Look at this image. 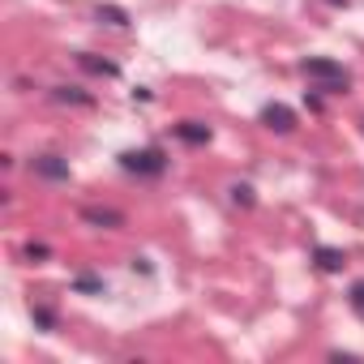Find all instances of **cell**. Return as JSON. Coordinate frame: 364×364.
Wrapping results in <instances>:
<instances>
[{
    "label": "cell",
    "instance_id": "obj_1",
    "mask_svg": "<svg viewBox=\"0 0 364 364\" xmlns=\"http://www.w3.org/2000/svg\"><path fill=\"white\" fill-rule=\"evenodd\" d=\"M300 69H304V77L313 82V90H321V95H343V90L351 86L347 69H343V65H334L330 56H309Z\"/></svg>",
    "mask_w": 364,
    "mask_h": 364
},
{
    "label": "cell",
    "instance_id": "obj_3",
    "mask_svg": "<svg viewBox=\"0 0 364 364\" xmlns=\"http://www.w3.org/2000/svg\"><path fill=\"white\" fill-rule=\"evenodd\" d=\"M262 124H270L274 133H291V129H296V116H291V107H283V103H266V107H262Z\"/></svg>",
    "mask_w": 364,
    "mask_h": 364
},
{
    "label": "cell",
    "instance_id": "obj_5",
    "mask_svg": "<svg viewBox=\"0 0 364 364\" xmlns=\"http://www.w3.org/2000/svg\"><path fill=\"white\" fill-rule=\"evenodd\" d=\"M176 137L189 141V146H206V141H210V129L198 124V120H180V124H176Z\"/></svg>",
    "mask_w": 364,
    "mask_h": 364
},
{
    "label": "cell",
    "instance_id": "obj_11",
    "mask_svg": "<svg viewBox=\"0 0 364 364\" xmlns=\"http://www.w3.org/2000/svg\"><path fill=\"white\" fill-rule=\"evenodd\" d=\"M347 300H351V309H355V317H364V279H360V283L351 287V296H347Z\"/></svg>",
    "mask_w": 364,
    "mask_h": 364
},
{
    "label": "cell",
    "instance_id": "obj_10",
    "mask_svg": "<svg viewBox=\"0 0 364 364\" xmlns=\"http://www.w3.org/2000/svg\"><path fill=\"white\" fill-rule=\"evenodd\" d=\"M313 257L321 262V270H338V266H343V253H338V249H317Z\"/></svg>",
    "mask_w": 364,
    "mask_h": 364
},
{
    "label": "cell",
    "instance_id": "obj_12",
    "mask_svg": "<svg viewBox=\"0 0 364 364\" xmlns=\"http://www.w3.org/2000/svg\"><path fill=\"white\" fill-rule=\"evenodd\" d=\"M35 321H39V326H43V330H56V317H52V313H48V309H35Z\"/></svg>",
    "mask_w": 364,
    "mask_h": 364
},
{
    "label": "cell",
    "instance_id": "obj_2",
    "mask_svg": "<svg viewBox=\"0 0 364 364\" xmlns=\"http://www.w3.org/2000/svg\"><path fill=\"white\" fill-rule=\"evenodd\" d=\"M120 167L137 171V176H163L167 159H163V150H129V154H120Z\"/></svg>",
    "mask_w": 364,
    "mask_h": 364
},
{
    "label": "cell",
    "instance_id": "obj_9",
    "mask_svg": "<svg viewBox=\"0 0 364 364\" xmlns=\"http://www.w3.org/2000/svg\"><path fill=\"white\" fill-rule=\"evenodd\" d=\"M56 99H60V103H77V107H90V95H82L77 86H56Z\"/></svg>",
    "mask_w": 364,
    "mask_h": 364
},
{
    "label": "cell",
    "instance_id": "obj_7",
    "mask_svg": "<svg viewBox=\"0 0 364 364\" xmlns=\"http://www.w3.org/2000/svg\"><path fill=\"white\" fill-rule=\"evenodd\" d=\"M77 65H82V69H90V73H103V77H116V73H120L112 60H95L90 52H82V56H77Z\"/></svg>",
    "mask_w": 364,
    "mask_h": 364
},
{
    "label": "cell",
    "instance_id": "obj_6",
    "mask_svg": "<svg viewBox=\"0 0 364 364\" xmlns=\"http://www.w3.org/2000/svg\"><path fill=\"white\" fill-rule=\"evenodd\" d=\"M82 219L95 228H124V215H116V210H82Z\"/></svg>",
    "mask_w": 364,
    "mask_h": 364
},
{
    "label": "cell",
    "instance_id": "obj_13",
    "mask_svg": "<svg viewBox=\"0 0 364 364\" xmlns=\"http://www.w3.org/2000/svg\"><path fill=\"white\" fill-rule=\"evenodd\" d=\"M232 193H236V202H245V206H253V189H249V185H236Z\"/></svg>",
    "mask_w": 364,
    "mask_h": 364
},
{
    "label": "cell",
    "instance_id": "obj_4",
    "mask_svg": "<svg viewBox=\"0 0 364 364\" xmlns=\"http://www.w3.org/2000/svg\"><path fill=\"white\" fill-rule=\"evenodd\" d=\"M35 171L48 176V180H69V163L56 159V154H39V159H35Z\"/></svg>",
    "mask_w": 364,
    "mask_h": 364
},
{
    "label": "cell",
    "instance_id": "obj_14",
    "mask_svg": "<svg viewBox=\"0 0 364 364\" xmlns=\"http://www.w3.org/2000/svg\"><path fill=\"white\" fill-rule=\"evenodd\" d=\"M73 287H77V291H103V283H95V279H77Z\"/></svg>",
    "mask_w": 364,
    "mask_h": 364
},
{
    "label": "cell",
    "instance_id": "obj_8",
    "mask_svg": "<svg viewBox=\"0 0 364 364\" xmlns=\"http://www.w3.org/2000/svg\"><path fill=\"white\" fill-rule=\"evenodd\" d=\"M99 22H107V26H129V14L116 9V5H99Z\"/></svg>",
    "mask_w": 364,
    "mask_h": 364
}]
</instances>
